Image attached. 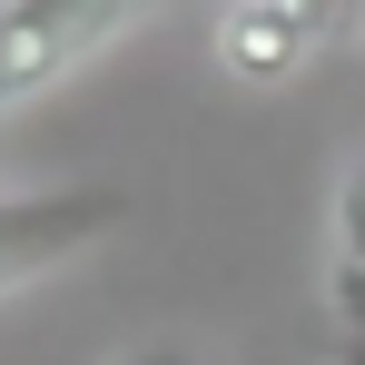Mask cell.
<instances>
[{"mask_svg":"<svg viewBox=\"0 0 365 365\" xmlns=\"http://www.w3.org/2000/svg\"><path fill=\"white\" fill-rule=\"evenodd\" d=\"M128 227V187L69 178V187H0V306L40 277L79 267L89 247H109Z\"/></svg>","mask_w":365,"mask_h":365,"instance_id":"cell-1","label":"cell"},{"mask_svg":"<svg viewBox=\"0 0 365 365\" xmlns=\"http://www.w3.org/2000/svg\"><path fill=\"white\" fill-rule=\"evenodd\" d=\"M148 0H0V119L89 69Z\"/></svg>","mask_w":365,"mask_h":365,"instance_id":"cell-2","label":"cell"},{"mask_svg":"<svg viewBox=\"0 0 365 365\" xmlns=\"http://www.w3.org/2000/svg\"><path fill=\"white\" fill-rule=\"evenodd\" d=\"M326 30H336V0H227L217 60H227V79H247V89H287V79L326 50Z\"/></svg>","mask_w":365,"mask_h":365,"instance_id":"cell-3","label":"cell"},{"mask_svg":"<svg viewBox=\"0 0 365 365\" xmlns=\"http://www.w3.org/2000/svg\"><path fill=\"white\" fill-rule=\"evenodd\" d=\"M326 316L356 326L365 316V148L336 178V217H326Z\"/></svg>","mask_w":365,"mask_h":365,"instance_id":"cell-4","label":"cell"},{"mask_svg":"<svg viewBox=\"0 0 365 365\" xmlns=\"http://www.w3.org/2000/svg\"><path fill=\"white\" fill-rule=\"evenodd\" d=\"M119 365H207V356H197V346H168V336H148V346H128Z\"/></svg>","mask_w":365,"mask_h":365,"instance_id":"cell-5","label":"cell"},{"mask_svg":"<svg viewBox=\"0 0 365 365\" xmlns=\"http://www.w3.org/2000/svg\"><path fill=\"white\" fill-rule=\"evenodd\" d=\"M326 365H365V316H356V326H336V346H326Z\"/></svg>","mask_w":365,"mask_h":365,"instance_id":"cell-6","label":"cell"}]
</instances>
